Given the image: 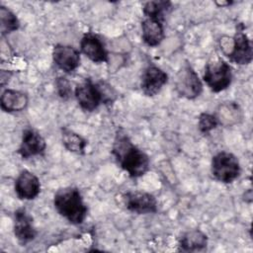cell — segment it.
Instances as JSON below:
<instances>
[{
    "label": "cell",
    "instance_id": "cell-5",
    "mask_svg": "<svg viewBox=\"0 0 253 253\" xmlns=\"http://www.w3.org/2000/svg\"><path fill=\"white\" fill-rule=\"evenodd\" d=\"M74 95L82 110L87 112L95 111L102 103L109 101L102 87L99 84L92 82L91 79H85L77 84Z\"/></svg>",
    "mask_w": 253,
    "mask_h": 253
},
{
    "label": "cell",
    "instance_id": "cell-8",
    "mask_svg": "<svg viewBox=\"0 0 253 253\" xmlns=\"http://www.w3.org/2000/svg\"><path fill=\"white\" fill-rule=\"evenodd\" d=\"M124 202L126 208L131 212L145 214L157 211V201L155 197L146 192H127L124 195Z\"/></svg>",
    "mask_w": 253,
    "mask_h": 253
},
{
    "label": "cell",
    "instance_id": "cell-2",
    "mask_svg": "<svg viewBox=\"0 0 253 253\" xmlns=\"http://www.w3.org/2000/svg\"><path fill=\"white\" fill-rule=\"evenodd\" d=\"M53 205L57 212L72 224H81L87 216L88 209L77 188L59 189L54 194Z\"/></svg>",
    "mask_w": 253,
    "mask_h": 253
},
{
    "label": "cell",
    "instance_id": "cell-3",
    "mask_svg": "<svg viewBox=\"0 0 253 253\" xmlns=\"http://www.w3.org/2000/svg\"><path fill=\"white\" fill-rule=\"evenodd\" d=\"M204 80L212 92L218 93L227 89L232 80L230 65L221 58L210 60L205 66Z\"/></svg>",
    "mask_w": 253,
    "mask_h": 253
},
{
    "label": "cell",
    "instance_id": "cell-11",
    "mask_svg": "<svg viewBox=\"0 0 253 253\" xmlns=\"http://www.w3.org/2000/svg\"><path fill=\"white\" fill-rule=\"evenodd\" d=\"M46 148L44 138L35 129L27 128L23 131L21 144L18 153L22 158H30L37 155H42Z\"/></svg>",
    "mask_w": 253,
    "mask_h": 253
},
{
    "label": "cell",
    "instance_id": "cell-21",
    "mask_svg": "<svg viewBox=\"0 0 253 253\" xmlns=\"http://www.w3.org/2000/svg\"><path fill=\"white\" fill-rule=\"evenodd\" d=\"M171 8L169 1H149L143 5L142 11L145 17L156 18L159 20L164 19V13Z\"/></svg>",
    "mask_w": 253,
    "mask_h": 253
},
{
    "label": "cell",
    "instance_id": "cell-14",
    "mask_svg": "<svg viewBox=\"0 0 253 253\" xmlns=\"http://www.w3.org/2000/svg\"><path fill=\"white\" fill-rule=\"evenodd\" d=\"M80 50L96 63L108 62L109 55L102 41L94 34H85L80 41Z\"/></svg>",
    "mask_w": 253,
    "mask_h": 253
},
{
    "label": "cell",
    "instance_id": "cell-17",
    "mask_svg": "<svg viewBox=\"0 0 253 253\" xmlns=\"http://www.w3.org/2000/svg\"><path fill=\"white\" fill-rule=\"evenodd\" d=\"M208 236L200 229H192L185 232L179 240V250L194 252L206 248Z\"/></svg>",
    "mask_w": 253,
    "mask_h": 253
},
{
    "label": "cell",
    "instance_id": "cell-6",
    "mask_svg": "<svg viewBox=\"0 0 253 253\" xmlns=\"http://www.w3.org/2000/svg\"><path fill=\"white\" fill-rule=\"evenodd\" d=\"M175 89L181 97L187 99H195L202 93V81L189 63H185L177 73Z\"/></svg>",
    "mask_w": 253,
    "mask_h": 253
},
{
    "label": "cell",
    "instance_id": "cell-15",
    "mask_svg": "<svg viewBox=\"0 0 253 253\" xmlns=\"http://www.w3.org/2000/svg\"><path fill=\"white\" fill-rule=\"evenodd\" d=\"M141 38L149 46H157L164 39L162 20L145 17L141 22Z\"/></svg>",
    "mask_w": 253,
    "mask_h": 253
},
{
    "label": "cell",
    "instance_id": "cell-12",
    "mask_svg": "<svg viewBox=\"0 0 253 253\" xmlns=\"http://www.w3.org/2000/svg\"><path fill=\"white\" fill-rule=\"evenodd\" d=\"M14 234L23 245L34 240L37 235L33 217L25 209H19L14 213Z\"/></svg>",
    "mask_w": 253,
    "mask_h": 253
},
{
    "label": "cell",
    "instance_id": "cell-7",
    "mask_svg": "<svg viewBox=\"0 0 253 253\" xmlns=\"http://www.w3.org/2000/svg\"><path fill=\"white\" fill-rule=\"evenodd\" d=\"M225 54L231 61L240 65L249 64L252 61V43L242 28L237 29L234 37L232 38V47Z\"/></svg>",
    "mask_w": 253,
    "mask_h": 253
},
{
    "label": "cell",
    "instance_id": "cell-13",
    "mask_svg": "<svg viewBox=\"0 0 253 253\" xmlns=\"http://www.w3.org/2000/svg\"><path fill=\"white\" fill-rule=\"evenodd\" d=\"M15 192L21 200H33L41 192L39 178L28 170H23L15 181Z\"/></svg>",
    "mask_w": 253,
    "mask_h": 253
},
{
    "label": "cell",
    "instance_id": "cell-23",
    "mask_svg": "<svg viewBox=\"0 0 253 253\" xmlns=\"http://www.w3.org/2000/svg\"><path fill=\"white\" fill-rule=\"evenodd\" d=\"M55 87H56L57 94L63 100H67L71 97V94H72L71 85H70V82L65 77H58L55 80Z\"/></svg>",
    "mask_w": 253,
    "mask_h": 253
},
{
    "label": "cell",
    "instance_id": "cell-19",
    "mask_svg": "<svg viewBox=\"0 0 253 253\" xmlns=\"http://www.w3.org/2000/svg\"><path fill=\"white\" fill-rule=\"evenodd\" d=\"M62 143L65 148L77 154H83L87 145V141L78 133L68 128H62Z\"/></svg>",
    "mask_w": 253,
    "mask_h": 253
},
{
    "label": "cell",
    "instance_id": "cell-18",
    "mask_svg": "<svg viewBox=\"0 0 253 253\" xmlns=\"http://www.w3.org/2000/svg\"><path fill=\"white\" fill-rule=\"evenodd\" d=\"M218 124L223 126H231L242 119V112L240 107L234 102H226L219 106L215 115Z\"/></svg>",
    "mask_w": 253,
    "mask_h": 253
},
{
    "label": "cell",
    "instance_id": "cell-1",
    "mask_svg": "<svg viewBox=\"0 0 253 253\" xmlns=\"http://www.w3.org/2000/svg\"><path fill=\"white\" fill-rule=\"evenodd\" d=\"M112 152L120 166L132 178L144 175L149 169L148 155L135 146L129 137L121 130L116 134Z\"/></svg>",
    "mask_w": 253,
    "mask_h": 253
},
{
    "label": "cell",
    "instance_id": "cell-22",
    "mask_svg": "<svg viewBox=\"0 0 253 253\" xmlns=\"http://www.w3.org/2000/svg\"><path fill=\"white\" fill-rule=\"evenodd\" d=\"M218 121L213 114L203 113L199 117L198 127L202 133H209L218 126Z\"/></svg>",
    "mask_w": 253,
    "mask_h": 253
},
{
    "label": "cell",
    "instance_id": "cell-4",
    "mask_svg": "<svg viewBox=\"0 0 253 253\" xmlns=\"http://www.w3.org/2000/svg\"><path fill=\"white\" fill-rule=\"evenodd\" d=\"M211 171L215 180L222 183H231L240 174V164L234 154L220 151L212 157Z\"/></svg>",
    "mask_w": 253,
    "mask_h": 253
},
{
    "label": "cell",
    "instance_id": "cell-20",
    "mask_svg": "<svg viewBox=\"0 0 253 253\" xmlns=\"http://www.w3.org/2000/svg\"><path fill=\"white\" fill-rule=\"evenodd\" d=\"M20 22L17 16L7 7L0 6V30L1 35L5 36L19 29Z\"/></svg>",
    "mask_w": 253,
    "mask_h": 253
},
{
    "label": "cell",
    "instance_id": "cell-16",
    "mask_svg": "<svg viewBox=\"0 0 253 253\" xmlns=\"http://www.w3.org/2000/svg\"><path fill=\"white\" fill-rule=\"evenodd\" d=\"M28 96L18 90L6 89L3 91L0 99V106L4 112H21L28 106Z\"/></svg>",
    "mask_w": 253,
    "mask_h": 253
},
{
    "label": "cell",
    "instance_id": "cell-24",
    "mask_svg": "<svg viewBox=\"0 0 253 253\" xmlns=\"http://www.w3.org/2000/svg\"><path fill=\"white\" fill-rule=\"evenodd\" d=\"M12 73L8 70H1L0 72V83H1V86H4L10 79Z\"/></svg>",
    "mask_w": 253,
    "mask_h": 253
},
{
    "label": "cell",
    "instance_id": "cell-10",
    "mask_svg": "<svg viewBox=\"0 0 253 253\" xmlns=\"http://www.w3.org/2000/svg\"><path fill=\"white\" fill-rule=\"evenodd\" d=\"M168 75L156 65H148L142 72L140 88L147 96L156 95L167 83Z\"/></svg>",
    "mask_w": 253,
    "mask_h": 253
},
{
    "label": "cell",
    "instance_id": "cell-9",
    "mask_svg": "<svg viewBox=\"0 0 253 253\" xmlns=\"http://www.w3.org/2000/svg\"><path fill=\"white\" fill-rule=\"evenodd\" d=\"M52 59L59 69L71 73L80 64V51L71 45L56 44L52 49Z\"/></svg>",
    "mask_w": 253,
    "mask_h": 253
}]
</instances>
